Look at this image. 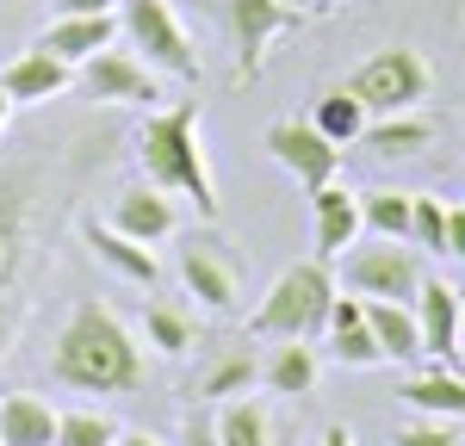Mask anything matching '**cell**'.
Here are the masks:
<instances>
[{
  "instance_id": "8",
  "label": "cell",
  "mask_w": 465,
  "mask_h": 446,
  "mask_svg": "<svg viewBox=\"0 0 465 446\" xmlns=\"http://www.w3.org/2000/svg\"><path fill=\"white\" fill-rule=\"evenodd\" d=\"M223 25H230V44H236V81H254L267 69V50L273 37L298 32L311 13H298L292 0H217Z\"/></svg>"
},
{
  "instance_id": "32",
  "label": "cell",
  "mask_w": 465,
  "mask_h": 446,
  "mask_svg": "<svg viewBox=\"0 0 465 446\" xmlns=\"http://www.w3.org/2000/svg\"><path fill=\"white\" fill-rule=\"evenodd\" d=\"M180 446H217L212 409H186V415H180Z\"/></svg>"
},
{
  "instance_id": "36",
  "label": "cell",
  "mask_w": 465,
  "mask_h": 446,
  "mask_svg": "<svg viewBox=\"0 0 465 446\" xmlns=\"http://www.w3.org/2000/svg\"><path fill=\"white\" fill-rule=\"evenodd\" d=\"M322 446H354V434H348V428H329V434H322Z\"/></svg>"
},
{
  "instance_id": "24",
  "label": "cell",
  "mask_w": 465,
  "mask_h": 446,
  "mask_svg": "<svg viewBox=\"0 0 465 446\" xmlns=\"http://www.w3.org/2000/svg\"><path fill=\"white\" fill-rule=\"evenodd\" d=\"M360 229H366V236L410 242V192H397V186H366V192H360Z\"/></svg>"
},
{
  "instance_id": "20",
  "label": "cell",
  "mask_w": 465,
  "mask_h": 446,
  "mask_svg": "<svg viewBox=\"0 0 465 446\" xmlns=\"http://www.w3.org/2000/svg\"><path fill=\"white\" fill-rule=\"evenodd\" d=\"M0 446H56V409L32 391L0 397Z\"/></svg>"
},
{
  "instance_id": "7",
  "label": "cell",
  "mask_w": 465,
  "mask_h": 446,
  "mask_svg": "<svg viewBox=\"0 0 465 446\" xmlns=\"http://www.w3.org/2000/svg\"><path fill=\"white\" fill-rule=\"evenodd\" d=\"M341 279H348V292H360V297H397V304H410L429 273H422V248H416V242L372 236V242H354V248L341 255Z\"/></svg>"
},
{
  "instance_id": "37",
  "label": "cell",
  "mask_w": 465,
  "mask_h": 446,
  "mask_svg": "<svg viewBox=\"0 0 465 446\" xmlns=\"http://www.w3.org/2000/svg\"><path fill=\"white\" fill-rule=\"evenodd\" d=\"M6 124H13V100L0 93V137H6Z\"/></svg>"
},
{
  "instance_id": "30",
  "label": "cell",
  "mask_w": 465,
  "mask_h": 446,
  "mask_svg": "<svg viewBox=\"0 0 465 446\" xmlns=\"http://www.w3.org/2000/svg\"><path fill=\"white\" fill-rule=\"evenodd\" d=\"M118 441V422L100 409H69L56 415V446H112Z\"/></svg>"
},
{
  "instance_id": "38",
  "label": "cell",
  "mask_w": 465,
  "mask_h": 446,
  "mask_svg": "<svg viewBox=\"0 0 465 446\" xmlns=\"http://www.w3.org/2000/svg\"><path fill=\"white\" fill-rule=\"evenodd\" d=\"M460 347H465V292H460Z\"/></svg>"
},
{
  "instance_id": "2",
  "label": "cell",
  "mask_w": 465,
  "mask_h": 446,
  "mask_svg": "<svg viewBox=\"0 0 465 446\" xmlns=\"http://www.w3.org/2000/svg\"><path fill=\"white\" fill-rule=\"evenodd\" d=\"M50 378L81 397H131L149 384V354L137 329L112 310L106 297H81L50 347Z\"/></svg>"
},
{
  "instance_id": "34",
  "label": "cell",
  "mask_w": 465,
  "mask_h": 446,
  "mask_svg": "<svg viewBox=\"0 0 465 446\" xmlns=\"http://www.w3.org/2000/svg\"><path fill=\"white\" fill-rule=\"evenodd\" d=\"M447 255L465 260V205H447Z\"/></svg>"
},
{
  "instance_id": "35",
  "label": "cell",
  "mask_w": 465,
  "mask_h": 446,
  "mask_svg": "<svg viewBox=\"0 0 465 446\" xmlns=\"http://www.w3.org/2000/svg\"><path fill=\"white\" fill-rule=\"evenodd\" d=\"M112 446H162V441H155V434H124V428H118V441H112Z\"/></svg>"
},
{
  "instance_id": "15",
  "label": "cell",
  "mask_w": 465,
  "mask_h": 446,
  "mask_svg": "<svg viewBox=\"0 0 465 446\" xmlns=\"http://www.w3.org/2000/svg\"><path fill=\"white\" fill-rule=\"evenodd\" d=\"M322 341H329V354L341 360V366H385V354H379V334L366 323V297H341L329 304V323H322Z\"/></svg>"
},
{
  "instance_id": "33",
  "label": "cell",
  "mask_w": 465,
  "mask_h": 446,
  "mask_svg": "<svg viewBox=\"0 0 465 446\" xmlns=\"http://www.w3.org/2000/svg\"><path fill=\"white\" fill-rule=\"evenodd\" d=\"M69 13H118V0H50V19H69Z\"/></svg>"
},
{
  "instance_id": "26",
  "label": "cell",
  "mask_w": 465,
  "mask_h": 446,
  "mask_svg": "<svg viewBox=\"0 0 465 446\" xmlns=\"http://www.w3.org/2000/svg\"><path fill=\"white\" fill-rule=\"evenodd\" d=\"M212 422H217V446H267V409L254 403L249 391L242 397H223L212 409Z\"/></svg>"
},
{
  "instance_id": "16",
  "label": "cell",
  "mask_w": 465,
  "mask_h": 446,
  "mask_svg": "<svg viewBox=\"0 0 465 446\" xmlns=\"http://www.w3.org/2000/svg\"><path fill=\"white\" fill-rule=\"evenodd\" d=\"M416 329H422V354L434 360H447V354H460V286H447V279H422L416 286Z\"/></svg>"
},
{
  "instance_id": "27",
  "label": "cell",
  "mask_w": 465,
  "mask_h": 446,
  "mask_svg": "<svg viewBox=\"0 0 465 446\" xmlns=\"http://www.w3.org/2000/svg\"><path fill=\"white\" fill-rule=\"evenodd\" d=\"M311 124H317L335 149H348V143H360V131H366V106H360L348 87H329L317 100V112H311Z\"/></svg>"
},
{
  "instance_id": "14",
  "label": "cell",
  "mask_w": 465,
  "mask_h": 446,
  "mask_svg": "<svg viewBox=\"0 0 465 446\" xmlns=\"http://www.w3.org/2000/svg\"><path fill=\"white\" fill-rule=\"evenodd\" d=\"M106 44H118V13H69V19H50L37 32V50L63 56L69 69H81L87 56H100Z\"/></svg>"
},
{
  "instance_id": "22",
  "label": "cell",
  "mask_w": 465,
  "mask_h": 446,
  "mask_svg": "<svg viewBox=\"0 0 465 446\" xmlns=\"http://www.w3.org/2000/svg\"><path fill=\"white\" fill-rule=\"evenodd\" d=\"M317 347L311 341H280L267 360H261V384L273 391V397H311L317 391Z\"/></svg>"
},
{
  "instance_id": "1",
  "label": "cell",
  "mask_w": 465,
  "mask_h": 446,
  "mask_svg": "<svg viewBox=\"0 0 465 446\" xmlns=\"http://www.w3.org/2000/svg\"><path fill=\"white\" fill-rule=\"evenodd\" d=\"M94 161H106V149L87 124L37 131L0 149V360H13L19 347L37 286L50 279L56 229L74 211V192L87 186Z\"/></svg>"
},
{
  "instance_id": "13",
  "label": "cell",
  "mask_w": 465,
  "mask_h": 446,
  "mask_svg": "<svg viewBox=\"0 0 465 446\" xmlns=\"http://www.w3.org/2000/svg\"><path fill=\"white\" fill-rule=\"evenodd\" d=\"M112 229H124L131 242H168L180 229V211H174V199L168 192H155V186H124L118 199H112Z\"/></svg>"
},
{
  "instance_id": "6",
  "label": "cell",
  "mask_w": 465,
  "mask_h": 446,
  "mask_svg": "<svg viewBox=\"0 0 465 446\" xmlns=\"http://www.w3.org/2000/svg\"><path fill=\"white\" fill-rule=\"evenodd\" d=\"M429 87H434L429 63H422L416 50H403V44L379 50V56H366V63L348 74V93L366 106V118H385V112H416L422 100H429Z\"/></svg>"
},
{
  "instance_id": "3",
  "label": "cell",
  "mask_w": 465,
  "mask_h": 446,
  "mask_svg": "<svg viewBox=\"0 0 465 446\" xmlns=\"http://www.w3.org/2000/svg\"><path fill=\"white\" fill-rule=\"evenodd\" d=\"M205 106L199 100H180V106H149V118L137 124V168L155 192L168 199H193L199 218H217V180L212 161H205Z\"/></svg>"
},
{
  "instance_id": "23",
  "label": "cell",
  "mask_w": 465,
  "mask_h": 446,
  "mask_svg": "<svg viewBox=\"0 0 465 446\" xmlns=\"http://www.w3.org/2000/svg\"><path fill=\"white\" fill-rule=\"evenodd\" d=\"M403 403L422 409V415H447V422H460V415H465V372H453L447 360H440V366L403 378Z\"/></svg>"
},
{
  "instance_id": "5",
  "label": "cell",
  "mask_w": 465,
  "mask_h": 446,
  "mask_svg": "<svg viewBox=\"0 0 465 446\" xmlns=\"http://www.w3.org/2000/svg\"><path fill=\"white\" fill-rule=\"evenodd\" d=\"M118 37H124L155 74L199 81V50H193V37H186V25L174 19L168 0H118Z\"/></svg>"
},
{
  "instance_id": "18",
  "label": "cell",
  "mask_w": 465,
  "mask_h": 446,
  "mask_svg": "<svg viewBox=\"0 0 465 446\" xmlns=\"http://www.w3.org/2000/svg\"><path fill=\"white\" fill-rule=\"evenodd\" d=\"M81 236H87V248L106 260L118 279H131V286H155V279H162V260H155L149 242H131L124 229H112V223H100V218H81Z\"/></svg>"
},
{
  "instance_id": "10",
  "label": "cell",
  "mask_w": 465,
  "mask_h": 446,
  "mask_svg": "<svg viewBox=\"0 0 465 446\" xmlns=\"http://www.w3.org/2000/svg\"><path fill=\"white\" fill-rule=\"evenodd\" d=\"M267 155H273L304 192H317V186H329L341 174V149L329 143L311 118H280V124H267Z\"/></svg>"
},
{
  "instance_id": "9",
  "label": "cell",
  "mask_w": 465,
  "mask_h": 446,
  "mask_svg": "<svg viewBox=\"0 0 465 446\" xmlns=\"http://www.w3.org/2000/svg\"><path fill=\"white\" fill-rule=\"evenodd\" d=\"M74 74H81L87 100H100V106H155L162 100V74L149 69L137 50H118V44H106L100 56H87Z\"/></svg>"
},
{
  "instance_id": "28",
  "label": "cell",
  "mask_w": 465,
  "mask_h": 446,
  "mask_svg": "<svg viewBox=\"0 0 465 446\" xmlns=\"http://www.w3.org/2000/svg\"><path fill=\"white\" fill-rule=\"evenodd\" d=\"M261 384V360H254L249 347H223L212 360V372L199 378V397H242Z\"/></svg>"
},
{
  "instance_id": "11",
  "label": "cell",
  "mask_w": 465,
  "mask_h": 446,
  "mask_svg": "<svg viewBox=\"0 0 465 446\" xmlns=\"http://www.w3.org/2000/svg\"><path fill=\"white\" fill-rule=\"evenodd\" d=\"M180 286L199 297V310H212V316H236L242 310V279H236V267L223 255V242H212V236H186Z\"/></svg>"
},
{
  "instance_id": "29",
  "label": "cell",
  "mask_w": 465,
  "mask_h": 446,
  "mask_svg": "<svg viewBox=\"0 0 465 446\" xmlns=\"http://www.w3.org/2000/svg\"><path fill=\"white\" fill-rule=\"evenodd\" d=\"M410 242L422 255H447V199L410 192Z\"/></svg>"
},
{
  "instance_id": "12",
  "label": "cell",
  "mask_w": 465,
  "mask_h": 446,
  "mask_svg": "<svg viewBox=\"0 0 465 446\" xmlns=\"http://www.w3.org/2000/svg\"><path fill=\"white\" fill-rule=\"evenodd\" d=\"M69 87H74V69L63 63V56L37 50V44L0 69V93H6L13 106H50V100H63Z\"/></svg>"
},
{
  "instance_id": "17",
  "label": "cell",
  "mask_w": 465,
  "mask_h": 446,
  "mask_svg": "<svg viewBox=\"0 0 465 446\" xmlns=\"http://www.w3.org/2000/svg\"><path fill=\"white\" fill-rule=\"evenodd\" d=\"M311 211H317V260H341L360 242V192L329 180L311 192Z\"/></svg>"
},
{
  "instance_id": "21",
  "label": "cell",
  "mask_w": 465,
  "mask_h": 446,
  "mask_svg": "<svg viewBox=\"0 0 465 446\" xmlns=\"http://www.w3.org/2000/svg\"><path fill=\"white\" fill-rule=\"evenodd\" d=\"M366 323L379 334V354L385 360H416L422 354V329H416V304H397V297H366Z\"/></svg>"
},
{
  "instance_id": "25",
  "label": "cell",
  "mask_w": 465,
  "mask_h": 446,
  "mask_svg": "<svg viewBox=\"0 0 465 446\" xmlns=\"http://www.w3.org/2000/svg\"><path fill=\"white\" fill-rule=\"evenodd\" d=\"M143 341L162 360H186L193 341H199V323H193L186 310H174V304H149L143 310Z\"/></svg>"
},
{
  "instance_id": "31",
  "label": "cell",
  "mask_w": 465,
  "mask_h": 446,
  "mask_svg": "<svg viewBox=\"0 0 465 446\" xmlns=\"http://www.w3.org/2000/svg\"><path fill=\"white\" fill-rule=\"evenodd\" d=\"M397 446H460V428H453L447 415H429V422L397 428Z\"/></svg>"
},
{
  "instance_id": "19",
  "label": "cell",
  "mask_w": 465,
  "mask_h": 446,
  "mask_svg": "<svg viewBox=\"0 0 465 446\" xmlns=\"http://www.w3.org/2000/svg\"><path fill=\"white\" fill-rule=\"evenodd\" d=\"M434 124L429 112H385V118H366V131H360V143L372 149L379 161H403V155H422V149L434 143Z\"/></svg>"
},
{
  "instance_id": "4",
  "label": "cell",
  "mask_w": 465,
  "mask_h": 446,
  "mask_svg": "<svg viewBox=\"0 0 465 446\" xmlns=\"http://www.w3.org/2000/svg\"><path fill=\"white\" fill-rule=\"evenodd\" d=\"M335 304V273L322 260H292L286 273L267 286V297L254 304L249 329L267 341H317Z\"/></svg>"
}]
</instances>
